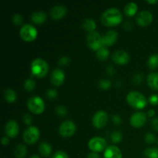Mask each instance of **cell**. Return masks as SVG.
Returning a JSON list of instances; mask_svg holds the SVG:
<instances>
[{
	"label": "cell",
	"mask_w": 158,
	"mask_h": 158,
	"mask_svg": "<svg viewBox=\"0 0 158 158\" xmlns=\"http://www.w3.org/2000/svg\"><path fill=\"white\" fill-rule=\"evenodd\" d=\"M122 14L118 9L110 8L108 9L102 14L101 22L104 26H116L122 22Z\"/></svg>",
	"instance_id": "cell-1"
},
{
	"label": "cell",
	"mask_w": 158,
	"mask_h": 158,
	"mask_svg": "<svg viewBox=\"0 0 158 158\" xmlns=\"http://www.w3.org/2000/svg\"><path fill=\"white\" fill-rule=\"evenodd\" d=\"M127 101L130 106L137 110L143 109L148 104L146 97L138 91H131L127 96Z\"/></svg>",
	"instance_id": "cell-2"
},
{
	"label": "cell",
	"mask_w": 158,
	"mask_h": 158,
	"mask_svg": "<svg viewBox=\"0 0 158 158\" xmlns=\"http://www.w3.org/2000/svg\"><path fill=\"white\" fill-rule=\"evenodd\" d=\"M49 71V65L46 60L43 59H35L31 63V73L38 78L46 77Z\"/></svg>",
	"instance_id": "cell-3"
},
{
	"label": "cell",
	"mask_w": 158,
	"mask_h": 158,
	"mask_svg": "<svg viewBox=\"0 0 158 158\" xmlns=\"http://www.w3.org/2000/svg\"><path fill=\"white\" fill-rule=\"evenodd\" d=\"M27 106L29 110L34 114H40L44 111L45 103L38 96H33L28 100Z\"/></svg>",
	"instance_id": "cell-4"
},
{
	"label": "cell",
	"mask_w": 158,
	"mask_h": 158,
	"mask_svg": "<svg viewBox=\"0 0 158 158\" xmlns=\"http://www.w3.org/2000/svg\"><path fill=\"white\" fill-rule=\"evenodd\" d=\"M19 35L22 40L26 42H31L35 40L38 32L36 29L30 24H25L21 27L19 31Z\"/></svg>",
	"instance_id": "cell-5"
},
{
	"label": "cell",
	"mask_w": 158,
	"mask_h": 158,
	"mask_svg": "<svg viewBox=\"0 0 158 158\" xmlns=\"http://www.w3.org/2000/svg\"><path fill=\"white\" fill-rule=\"evenodd\" d=\"M40 130L34 126H30L23 133V140L27 144H34L40 139Z\"/></svg>",
	"instance_id": "cell-6"
},
{
	"label": "cell",
	"mask_w": 158,
	"mask_h": 158,
	"mask_svg": "<svg viewBox=\"0 0 158 158\" xmlns=\"http://www.w3.org/2000/svg\"><path fill=\"white\" fill-rule=\"evenodd\" d=\"M102 37L103 36L96 31L88 33L87 36H86V42H87V45L89 46V47L95 51H97L99 49L103 47V44Z\"/></svg>",
	"instance_id": "cell-7"
},
{
	"label": "cell",
	"mask_w": 158,
	"mask_h": 158,
	"mask_svg": "<svg viewBox=\"0 0 158 158\" xmlns=\"http://www.w3.org/2000/svg\"><path fill=\"white\" fill-rule=\"evenodd\" d=\"M88 147L92 152H101L107 148V143L103 137H95L91 138L88 142Z\"/></svg>",
	"instance_id": "cell-8"
},
{
	"label": "cell",
	"mask_w": 158,
	"mask_h": 158,
	"mask_svg": "<svg viewBox=\"0 0 158 158\" xmlns=\"http://www.w3.org/2000/svg\"><path fill=\"white\" fill-rule=\"evenodd\" d=\"M77 127L72 120H65L59 127V134L63 137H70L75 134Z\"/></svg>",
	"instance_id": "cell-9"
},
{
	"label": "cell",
	"mask_w": 158,
	"mask_h": 158,
	"mask_svg": "<svg viewBox=\"0 0 158 158\" xmlns=\"http://www.w3.org/2000/svg\"><path fill=\"white\" fill-rule=\"evenodd\" d=\"M93 125L97 129L104 127L108 122V114L103 110H99L94 115L92 119Z\"/></svg>",
	"instance_id": "cell-10"
},
{
	"label": "cell",
	"mask_w": 158,
	"mask_h": 158,
	"mask_svg": "<svg viewBox=\"0 0 158 158\" xmlns=\"http://www.w3.org/2000/svg\"><path fill=\"white\" fill-rule=\"evenodd\" d=\"M148 117L143 112H136L133 114L130 119V123L134 127H141L146 123Z\"/></svg>",
	"instance_id": "cell-11"
},
{
	"label": "cell",
	"mask_w": 158,
	"mask_h": 158,
	"mask_svg": "<svg viewBox=\"0 0 158 158\" xmlns=\"http://www.w3.org/2000/svg\"><path fill=\"white\" fill-rule=\"evenodd\" d=\"M153 20V15L151 12L148 10H143L139 12L136 16L137 23L140 26H147L151 23Z\"/></svg>",
	"instance_id": "cell-12"
},
{
	"label": "cell",
	"mask_w": 158,
	"mask_h": 158,
	"mask_svg": "<svg viewBox=\"0 0 158 158\" xmlns=\"http://www.w3.org/2000/svg\"><path fill=\"white\" fill-rule=\"evenodd\" d=\"M19 131V128L15 120H10L6 123V127H5V133L8 137L15 138L18 135Z\"/></svg>",
	"instance_id": "cell-13"
},
{
	"label": "cell",
	"mask_w": 158,
	"mask_h": 158,
	"mask_svg": "<svg viewBox=\"0 0 158 158\" xmlns=\"http://www.w3.org/2000/svg\"><path fill=\"white\" fill-rule=\"evenodd\" d=\"M112 59L114 63L119 65H125L130 61V55L124 50H117L113 53Z\"/></svg>",
	"instance_id": "cell-14"
},
{
	"label": "cell",
	"mask_w": 158,
	"mask_h": 158,
	"mask_svg": "<svg viewBox=\"0 0 158 158\" xmlns=\"http://www.w3.org/2000/svg\"><path fill=\"white\" fill-rule=\"evenodd\" d=\"M65 80V73L62 69L56 68L51 73L50 81L53 86H60Z\"/></svg>",
	"instance_id": "cell-15"
},
{
	"label": "cell",
	"mask_w": 158,
	"mask_h": 158,
	"mask_svg": "<svg viewBox=\"0 0 158 158\" xmlns=\"http://www.w3.org/2000/svg\"><path fill=\"white\" fill-rule=\"evenodd\" d=\"M103 46H113L118 39V33L115 30H110L103 35Z\"/></svg>",
	"instance_id": "cell-16"
},
{
	"label": "cell",
	"mask_w": 158,
	"mask_h": 158,
	"mask_svg": "<svg viewBox=\"0 0 158 158\" xmlns=\"http://www.w3.org/2000/svg\"><path fill=\"white\" fill-rule=\"evenodd\" d=\"M104 158H122V152L118 147L110 145L107 147L103 154Z\"/></svg>",
	"instance_id": "cell-17"
},
{
	"label": "cell",
	"mask_w": 158,
	"mask_h": 158,
	"mask_svg": "<svg viewBox=\"0 0 158 158\" xmlns=\"http://www.w3.org/2000/svg\"><path fill=\"white\" fill-rule=\"evenodd\" d=\"M66 14V8L63 5L55 6L50 11V15L53 19L60 20Z\"/></svg>",
	"instance_id": "cell-18"
},
{
	"label": "cell",
	"mask_w": 158,
	"mask_h": 158,
	"mask_svg": "<svg viewBox=\"0 0 158 158\" xmlns=\"http://www.w3.org/2000/svg\"><path fill=\"white\" fill-rule=\"evenodd\" d=\"M46 14L43 11H36L34 12L31 15V20L33 23L37 25L43 24L46 20Z\"/></svg>",
	"instance_id": "cell-19"
},
{
	"label": "cell",
	"mask_w": 158,
	"mask_h": 158,
	"mask_svg": "<svg viewBox=\"0 0 158 158\" xmlns=\"http://www.w3.org/2000/svg\"><path fill=\"white\" fill-rule=\"evenodd\" d=\"M148 85L154 90H158V73H151L147 78Z\"/></svg>",
	"instance_id": "cell-20"
},
{
	"label": "cell",
	"mask_w": 158,
	"mask_h": 158,
	"mask_svg": "<svg viewBox=\"0 0 158 158\" xmlns=\"http://www.w3.org/2000/svg\"><path fill=\"white\" fill-rule=\"evenodd\" d=\"M39 152L40 155L44 157H48L52 154V147L49 143L43 141L39 146Z\"/></svg>",
	"instance_id": "cell-21"
},
{
	"label": "cell",
	"mask_w": 158,
	"mask_h": 158,
	"mask_svg": "<svg viewBox=\"0 0 158 158\" xmlns=\"http://www.w3.org/2000/svg\"><path fill=\"white\" fill-rule=\"evenodd\" d=\"M83 29L86 31H87L88 32H94L97 28V24H96L95 21L94 19L90 18H87L83 21V24H82Z\"/></svg>",
	"instance_id": "cell-22"
},
{
	"label": "cell",
	"mask_w": 158,
	"mask_h": 158,
	"mask_svg": "<svg viewBox=\"0 0 158 158\" xmlns=\"http://www.w3.org/2000/svg\"><path fill=\"white\" fill-rule=\"evenodd\" d=\"M13 154L16 158H24L27 154V148L24 144L20 143L15 147Z\"/></svg>",
	"instance_id": "cell-23"
},
{
	"label": "cell",
	"mask_w": 158,
	"mask_h": 158,
	"mask_svg": "<svg viewBox=\"0 0 158 158\" xmlns=\"http://www.w3.org/2000/svg\"><path fill=\"white\" fill-rule=\"evenodd\" d=\"M124 13L128 16H133L137 12V3L131 2H128L124 7Z\"/></svg>",
	"instance_id": "cell-24"
},
{
	"label": "cell",
	"mask_w": 158,
	"mask_h": 158,
	"mask_svg": "<svg viewBox=\"0 0 158 158\" xmlns=\"http://www.w3.org/2000/svg\"><path fill=\"white\" fill-rule=\"evenodd\" d=\"M4 98L9 103H13L16 100L17 94L15 90L12 89H6L4 91Z\"/></svg>",
	"instance_id": "cell-25"
},
{
	"label": "cell",
	"mask_w": 158,
	"mask_h": 158,
	"mask_svg": "<svg viewBox=\"0 0 158 158\" xmlns=\"http://www.w3.org/2000/svg\"><path fill=\"white\" fill-rule=\"evenodd\" d=\"M109 56L110 51L105 46H103V47H101L97 51V57L100 61H104V60H107Z\"/></svg>",
	"instance_id": "cell-26"
},
{
	"label": "cell",
	"mask_w": 158,
	"mask_h": 158,
	"mask_svg": "<svg viewBox=\"0 0 158 158\" xmlns=\"http://www.w3.org/2000/svg\"><path fill=\"white\" fill-rule=\"evenodd\" d=\"M148 66L150 69H155L158 68V54L154 53L149 57L148 60Z\"/></svg>",
	"instance_id": "cell-27"
},
{
	"label": "cell",
	"mask_w": 158,
	"mask_h": 158,
	"mask_svg": "<svg viewBox=\"0 0 158 158\" xmlns=\"http://www.w3.org/2000/svg\"><path fill=\"white\" fill-rule=\"evenodd\" d=\"M146 158H158V148H147L143 152Z\"/></svg>",
	"instance_id": "cell-28"
},
{
	"label": "cell",
	"mask_w": 158,
	"mask_h": 158,
	"mask_svg": "<svg viewBox=\"0 0 158 158\" xmlns=\"http://www.w3.org/2000/svg\"><path fill=\"white\" fill-rule=\"evenodd\" d=\"M23 86H24V89H26L27 92H31V91L33 90L35 87V82L32 79H27L26 81L23 83Z\"/></svg>",
	"instance_id": "cell-29"
},
{
	"label": "cell",
	"mask_w": 158,
	"mask_h": 158,
	"mask_svg": "<svg viewBox=\"0 0 158 158\" xmlns=\"http://www.w3.org/2000/svg\"><path fill=\"white\" fill-rule=\"evenodd\" d=\"M122 138H123L122 134L118 131H114L110 135V139L114 143H120V141L122 140Z\"/></svg>",
	"instance_id": "cell-30"
},
{
	"label": "cell",
	"mask_w": 158,
	"mask_h": 158,
	"mask_svg": "<svg viewBox=\"0 0 158 158\" xmlns=\"http://www.w3.org/2000/svg\"><path fill=\"white\" fill-rule=\"evenodd\" d=\"M55 113L60 117H65L67 114V109L64 106L59 105L55 108Z\"/></svg>",
	"instance_id": "cell-31"
},
{
	"label": "cell",
	"mask_w": 158,
	"mask_h": 158,
	"mask_svg": "<svg viewBox=\"0 0 158 158\" xmlns=\"http://www.w3.org/2000/svg\"><path fill=\"white\" fill-rule=\"evenodd\" d=\"M111 86L110 80L106 79H102L99 81V87L103 89H108Z\"/></svg>",
	"instance_id": "cell-32"
},
{
	"label": "cell",
	"mask_w": 158,
	"mask_h": 158,
	"mask_svg": "<svg viewBox=\"0 0 158 158\" xmlns=\"http://www.w3.org/2000/svg\"><path fill=\"white\" fill-rule=\"evenodd\" d=\"M12 20L13 23L16 26H21L23 23V18L20 14H14L12 17Z\"/></svg>",
	"instance_id": "cell-33"
},
{
	"label": "cell",
	"mask_w": 158,
	"mask_h": 158,
	"mask_svg": "<svg viewBox=\"0 0 158 158\" xmlns=\"http://www.w3.org/2000/svg\"><path fill=\"white\" fill-rule=\"evenodd\" d=\"M144 140L146 141V143L151 144L156 141V137L152 133H147L144 135Z\"/></svg>",
	"instance_id": "cell-34"
},
{
	"label": "cell",
	"mask_w": 158,
	"mask_h": 158,
	"mask_svg": "<svg viewBox=\"0 0 158 158\" xmlns=\"http://www.w3.org/2000/svg\"><path fill=\"white\" fill-rule=\"evenodd\" d=\"M52 158H69L68 154L65 151H57L56 152L54 153Z\"/></svg>",
	"instance_id": "cell-35"
},
{
	"label": "cell",
	"mask_w": 158,
	"mask_h": 158,
	"mask_svg": "<svg viewBox=\"0 0 158 158\" xmlns=\"http://www.w3.org/2000/svg\"><path fill=\"white\" fill-rule=\"evenodd\" d=\"M69 61H70V60H69V58L67 56H63L60 57V59L59 60L58 64L60 65V66H64L69 64Z\"/></svg>",
	"instance_id": "cell-36"
},
{
	"label": "cell",
	"mask_w": 158,
	"mask_h": 158,
	"mask_svg": "<svg viewBox=\"0 0 158 158\" xmlns=\"http://www.w3.org/2000/svg\"><path fill=\"white\" fill-rule=\"evenodd\" d=\"M143 81V75L140 73H135L134 75V77H133V82L136 84H140L141 82Z\"/></svg>",
	"instance_id": "cell-37"
},
{
	"label": "cell",
	"mask_w": 158,
	"mask_h": 158,
	"mask_svg": "<svg viewBox=\"0 0 158 158\" xmlns=\"http://www.w3.org/2000/svg\"><path fill=\"white\" fill-rule=\"evenodd\" d=\"M46 97H47L48 98L51 99V100L56 98L57 91L54 89H49V90H47V92H46Z\"/></svg>",
	"instance_id": "cell-38"
},
{
	"label": "cell",
	"mask_w": 158,
	"mask_h": 158,
	"mask_svg": "<svg viewBox=\"0 0 158 158\" xmlns=\"http://www.w3.org/2000/svg\"><path fill=\"white\" fill-rule=\"evenodd\" d=\"M149 102L154 106L158 104V95L157 94H153L149 97Z\"/></svg>",
	"instance_id": "cell-39"
},
{
	"label": "cell",
	"mask_w": 158,
	"mask_h": 158,
	"mask_svg": "<svg viewBox=\"0 0 158 158\" xmlns=\"http://www.w3.org/2000/svg\"><path fill=\"white\" fill-rule=\"evenodd\" d=\"M23 122L26 123V125H30L32 122V118L29 114H26L23 116Z\"/></svg>",
	"instance_id": "cell-40"
},
{
	"label": "cell",
	"mask_w": 158,
	"mask_h": 158,
	"mask_svg": "<svg viewBox=\"0 0 158 158\" xmlns=\"http://www.w3.org/2000/svg\"><path fill=\"white\" fill-rule=\"evenodd\" d=\"M151 127L155 131H158V118H153L151 120Z\"/></svg>",
	"instance_id": "cell-41"
},
{
	"label": "cell",
	"mask_w": 158,
	"mask_h": 158,
	"mask_svg": "<svg viewBox=\"0 0 158 158\" xmlns=\"http://www.w3.org/2000/svg\"><path fill=\"white\" fill-rule=\"evenodd\" d=\"M112 120H113V122L115 123V124H117V125L120 124L122 122L121 117H120L119 115H117V114H115V115L113 116Z\"/></svg>",
	"instance_id": "cell-42"
},
{
	"label": "cell",
	"mask_w": 158,
	"mask_h": 158,
	"mask_svg": "<svg viewBox=\"0 0 158 158\" xmlns=\"http://www.w3.org/2000/svg\"><path fill=\"white\" fill-rule=\"evenodd\" d=\"M123 26L126 30L131 31L133 29V23L131 22H126Z\"/></svg>",
	"instance_id": "cell-43"
},
{
	"label": "cell",
	"mask_w": 158,
	"mask_h": 158,
	"mask_svg": "<svg viewBox=\"0 0 158 158\" xmlns=\"http://www.w3.org/2000/svg\"><path fill=\"white\" fill-rule=\"evenodd\" d=\"M106 72H107V73L109 74L110 76L114 75V67H113L112 65H109V66H107V69H106Z\"/></svg>",
	"instance_id": "cell-44"
},
{
	"label": "cell",
	"mask_w": 158,
	"mask_h": 158,
	"mask_svg": "<svg viewBox=\"0 0 158 158\" xmlns=\"http://www.w3.org/2000/svg\"><path fill=\"white\" fill-rule=\"evenodd\" d=\"M86 158H100V155L96 152H91L87 155Z\"/></svg>",
	"instance_id": "cell-45"
},
{
	"label": "cell",
	"mask_w": 158,
	"mask_h": 158,
	"mask_svg": "<svg viewBox=\"0 0 158 158\" xmlns=\"http://www.w3.org/2000/svg\"><path fill=\"white\" fill-rule=\"evenodd\" d=\"M1 143L2 145H8L9 143V137H3L1 140Z\"/></svg>",
	"instance_id": "cell-46"
},
{
	"label": "cell",
	"mask_w": 158,
	"mask_h": 158,
	"mask_svg": "<svg viewBox=\"0 0 158 158\" xmlns=\"http://www.w3.org/2000/svg\"><path fill=\"white\" fill-rule=\"evenodd\" d=\"M148 117H153L154 115H155V111H154V110H148Z\"/></svg>",
	"instance_id": "cell-47"
},
{
	"label": "cell",
	"mask_w": 158,
	"mask_h": 158,
	"mask_svg": "<svg viewBox=\"0 0 158 158\" xmlns=\"http://www.w3.org/2000/svg\"><path fill=\"white\" fill-rule=\"evenodd\" d=\"M147 2L150 3V4H155L157 2V0H148Z\"/></svg>",
	"instance_id": "cell-48"
},
{
	"label": "cell",
	"mask_w": 158,
	"mask_h": 158,
	"mask_svg": "<svg viewBox=\"0 0 158 158\" xmlns=\"http://www.w3.org/2000/svg\"><path fill=\"white\" fill-rule=\"evenodd\" d=\"M29 158H41L40 157V156L36 155V154H32V156H30V157Z\"/></svg>",
	"instance_id": "cell-49"
},
{
	"label": "cell",
	"mask_w": 158,
	"mask_h": 158,
	"mask_svg": "<svg viewBox=\"0 0 158 158\" xmlns=\"http://www.w3.org/2000/svg\"><path fill=\"white\" fill-rule=\"evenodd\" d=\"M157 143H158V140H157Z\"/></svg>",
	"instance_id": "cell-50"
}]
</instances>
